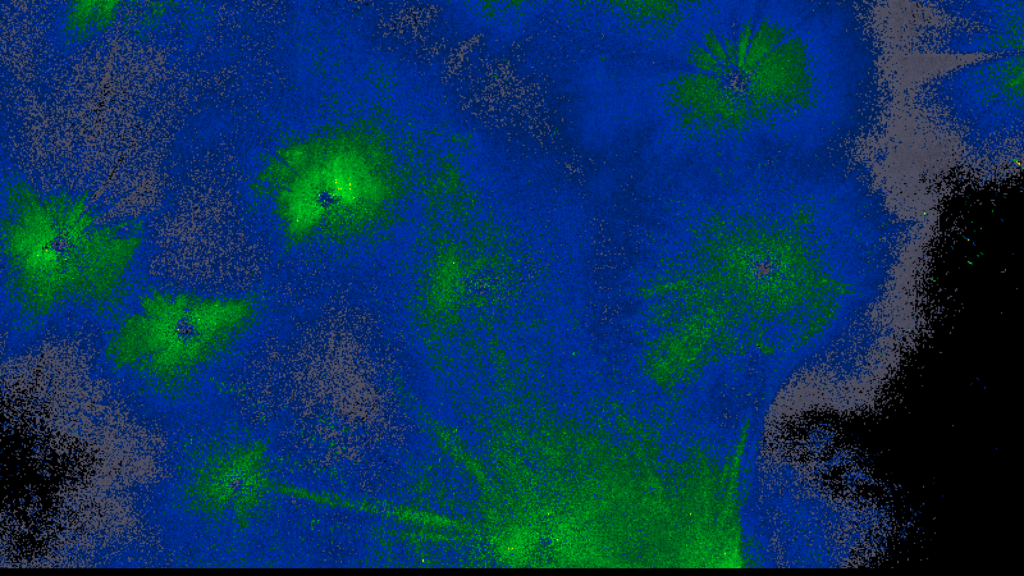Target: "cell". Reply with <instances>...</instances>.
Segmentation results:
<instances>
[{"label":"cell","instance_id":"obj_1","mask_svg":"<svg viewBox=\"0 0 1024 576\" xmlns=\"http://www.w3.org/2000/svg\"><path fill=\"white\" fill-rule=\"evenodd\" d=\"M1022 54L986 60L945 79V107L953 111L965 135L986 141L1008 140L1016 134L1017 112L1022 113Z\"/></svg>","mask_w":1024,"mask_h":576}]
</instances>
